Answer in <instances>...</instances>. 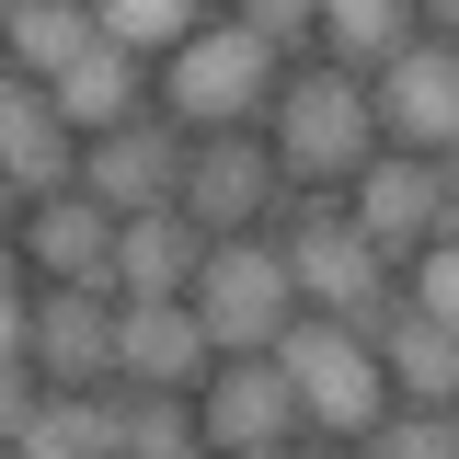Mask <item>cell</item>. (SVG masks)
Segmentation results:
<instances>
[{
    "mask_svg": "<svg viewBox=\"0 0 459 459\" xmlns=\"http://www.w3.org/2000/svg\"><path fill=\"white\" fill-rule=\"evenodd\" d=\"M276 92H287V47H276V35H253L241 12L195 23V35L161 57V115H184L195 138H230V126H276Z\"/></svg>",
    "mask_w": 459,
    "mask_h": 459,
    "instance_id": "obj_1",
    "label": "cell"
},
{
    "mask_svg": "<svg viewBox=\"0 0 459 459\" xmlns=\"http://www.w3.org/2000/svg\"><path fill=\"white\" fill-rule=\"evenodd\" d=\"M276 161H287V184H310V195H356V172L379 161L391 138H379V104H368V81L356 69H287V92H276Z\"/></svg>",
    "mask_w": 459,
    "mask_h": 459,
    "instance_id": "obj_2",
    "label": "cell"
},
{
    "mask_svg": "<svg viewBox=\"0 0 459 459\" xmlns=\"http://www.w3.org/2000/svg\"><path fill=\"white\" fill-rule=\"evenodd\" d=\"M276 368H287V391H299V413H310V437H344V448H368V437L402 413L391 356L356 333V322H322V310H299V322H287V344H276Z\"/></svg>",
    "mask_w": 459,
    "mask_h": 459,
    "instance_id": "obj_3",
    "label": "cell"
},
{
    "mask_svg": "<svg viewBox=\"0 0 459 459\" xmlns=\"http://www.w3.org/2000/svg\"><path fill=\"white\" fill-rule=\"evenodd\" d=\"M287 276H299V299H310V310H322V322H368V310H379V299H391V264H379V241H368V230H356V207H344V195H310V184H299V195H287Z\"/></svg>",
    "mask_w": 459,
    "mask_h": 459,
    "instance_id": "obj_4",
    "label": "cell"
},
{
    "mask_svg": "<svg viewBox=\"0 0 459 459\" xmlns=\"http://www.w3.org/2000/svg\"><path fill=\"white\" fill-rule=\"evenodd\" d=\"M12 356L47 368V391H115V379H126V299H115V287L12 299Z\"/></svg>",
    "mask_w": 459,
    "mask_h": 459,
    "instance_id": "obj_5",
    "label": "cell"
},
{
    "mask_svg": "<svg viewBox=\"0 0 459 459\" xmlns=\"http://www.w3.org/2000/svg\"><path fill=\"white\" fill-rule=\"evenodd\" d=\"M195 310H207L219 356H276L287 322H299L310 299H299V276H287L276 241H219V253H207V276H195Z\"/></svg>",
    "mask_w": 459,
    "mask_h": 459,
    "instance_id": "obj_6",
    "label": "cell"
},
{
    "mask_svg": "<svg viewBox=\"0 0 459 459\" xmlns=\"http://www.w3.org/2000/svg\"><path fill=\"white\" fill-rule=\"evenodd\" d=\"M287 161L264 126H230V138H195V172H184V219L207 230V241H241V230L287 219Z\"/></svg>",
    "mask_w": 459,
    "mask_h": 459,
    "instance_id": "obj_7",
    "label": "cell"
},
{
    "mask_svg": "<svg viewBox=\"0 0 459 459\" xmlns=\"http://www.w3.org/2000/svg\"><path fill=\"white\" fill-rule=\"evenodd\" d=\"M184 172H195V126L161 115V104H138L115 138H92L81 195H104L115 219H150V207H184Z\"/></svg>",
    "mask_w": 459,
    "mask_h": 459,
    "instance_id": "obj_8",
    "label": "cell"
},
{
    "mask_svg": "<svg viewBox=\"0 0 459 459\" xmlns=\"http://www.w3.org/2000/svg\"><path fill=\"white\" fill-rule=\"evenodd\" d=\"M344 207H356V230H368V241H379V264H391V276H413V253H437V241H448V172L425 161V150H379V161L356 172V195H344Z\"/></svg>",
    "mask_w": 459,
    "mask_h": 459,
    "instance_id": "obj_9",
    "label": "cell"
},
{
    "mask_svg": "<svg viewBox=\"0 0 459 459\" xmlns=\"http://www.w3.org/2000/svg\"><path fill=\"white\" fill-rule=\"evenodd\" d=\"M12 459H126V379L115 391H47V368L12 356Z\"/></svg>",
    "mask_w": 459,
    "mask_h": 459,
    "instance_id": "obj_10",
    "label": "cell"
},
{
    "mask_svg": "<svg viewBox=\"0 0 459 459\" xmlns=\"http://www.w3.org/2000/svg\"><path fill=\"white\" fill-rule=\"evenodd\" d=\"M195 402H207V448L219 459H299L310 448V413H299V391H287L276 356H230Z\"/></svg>",
    "mask_w": 459,
    "mask_h": 459,
    "instance_id": "obj_11",
    "label": "cell"
},
{
    "mask_svg": "<svg viewBox=\"0 0 459 459\" xmlns=\"http://www.w3.org/2000/svg\"><path fill=\"white\" fill-rule=\"evenodd\" d=\"M368 104H379V138H391V150L448 161V150H459V47H448V35H413V47L368 81Z\"/></svg>",
    "mask_w": 459,
    "mask_h": 459,
    "instance_id": "obj_12",
    "label": "cell"
},
{
    "mask_svg": "<svg viewBox=\"0 0 459 459\" xmlns=\"http://www.w3.org/2000/svg\"><path fill=\"white\" fill-rule=\"evenodd\" d=\"M81 161H92V138L57 115V92L47 81H12V92H0V172H12V195L47 207V195L81 184Z\"/></svg>",
    "mask_w": 459,
    "mask_h": 459,
    "instance_id": "obj_13",
    "label": "cell"
},
{
    "mask_svg": "<svg viewBox=\"0 0 459 459\" xmlns=\"http://www.w3.org/2000/svg\"><path fill=\"white\" fill-rule=\"evenodd\" d=\"M115 241H126V219L81 184L23 207V264H47V287H115Z\"/></svg>",
    "mask_w": 459,
    "mask_h": 459,
    "instance_id": "obj_14",
    "label": "cell"
},
{
    "mask_svg": "<svg viewBox=\"0 0 459 459\" xmlns=\"http://www.w3.org/2000/svg\"><path fill=\"white\" fill-rule=\"evenodd\" d=\"M230 356L207 333V310L195 299H126V379L138 391H207Z\"/></svg>",
    "mask_w": 459,
    "mask_h": 459,
    "instance_id": "obj_15",
    "label": "cell"
},
{
    "mask_svg": "<svg viewBox=\"0 0 459 459\" xmlns=\"http://www.w3.org/2000/svg\"><path fill=\"white\" fill-rule=\"evenodd\" d=\"M207 253L219 241L184 219V207H150V219H126V241H115V299H195Z\"/></svg>",
    "mask_w": 459,
    "mask_h": 459,
    "instance_id": "obj_16",
    "label": "cell"
},
{
    "mask_svg": "<svg viewBox=\"0 0 459 459\" xmlns=\"http://www.w3.org/2000/svg\"><path fill=\"white\" fill-rule=\"evenodd\" d=\"M92 47H115L92 0H12V81H69Z\"/></svg>",
    "mask_w": 459,
    "mask_h": 459,
    "instance_id": "obj_17",
    "label": "cell"
},
{
    "mask_svg": "<svg viewBox=\"0 0 459 459\" xmlns=\"http://www.w3.org/2000/svg\"><path fill=\"white\" fill-rule=\"evenodd\" d=\"M413 35H425V12H413V0H322V57L356 69V81H379Z\"/></svg>",
    "mask_w": 459,
    "mask_h": 459,
    "instance_id": "obj_18",
    "label": "cell"
},
{
    "mask_svg": "<svg viewBox=\"0 0 459 459\" xmlns=\"http://www.w3.org/2000/svg\"><path fill=\"white\" fill-rule=\"evenodd\" d=\"M379 356H391V391L402 402H448V413H459V333L437 322V310L402 299V322L379 333Z\"/></svg>",
    "mask_w": 459,
    "mask_h": 459,
    "instance_id": "obj_19",
    "label": "cell"
},
{
    "mask_svg": "<svg viewBox=\"0 0 459 459\" xmlns=\"http://www.w3.org/2000/svg\"><path fill=\"white\" fill-rule=\"evenodd\" d=\"M47 92H57V115H69L81 138H115V126L138 115V47H92L69 81H47Z\"/></svg>",
    "mask_w": 459,
    "mask_h": 459,
    "instance_id": "obj_20",
    "label": "cell"
},
{
    "mask_svg": "<svg viewBox=\"0 0 459 459\" xmlns=\"http://www.w3.org/2000/svg\"><path fill=\"white\" fill-rule=\"evenodd\" d=\"M126 459H219L207 448V402L195 391H138V379H126Z\"/></svg>",
    "mask_w": 459,
    "mask_h": 459,
    "instance_id": "obj_21",
    "label": "cell"
},
{
    "mask_svg": "<svg viewBox=\"0 0 459 459\" xmlns=\"http://www.w3.org/2000/svg\"><path fill=\"white\" fill-rule=\"evenodd\" d=\"M92 12H104V35H115V47H138V57H150V47L172 57L195 23H207V0H92Z\"/></svg>",
    "mask_w": 459,
    "mask_h": 459,
    "instance_id": "obj_22",
    "label": "cell"
},
{
    "mask_svg": "<svg viewBox=\"0 0 459 459\" xmlns=\"http://www.w3.org/2000/svg\"><path fill=\"white\" fill-rule=\"evenodd\" d=\"M368 459H459V413L448 402H402L391 425L368 437Z\"/></svg>",
    "mask_w": 459,
    "mask_h": 459,
    "instance_id": "obj_23",
    "label": "cell"
},
{
    "mask_svg": "<svg viewBox=\"0 0 459 459\" xmlns=\"http://www.w3.org/2000/svg\"><path fill=\"white\" fill-rule=\"evenodd\" d=\"M402 287H413V310H437V322L459 333V230L437 241V253H413V276H402Z\"/></svg>",
    "mask_w": 459,
    "mask_h": 459,
    "instance_id": "obj_24",
    "label": "cell"
},
{
    "mask_svg": "<svg viewBox=\"0 0 459 459\" xmlns=\"http://www.w3.org/2000/svg\"><path fill=\"white\" fill-rule=\"evenodd\" d=\"M253 35H276V47H322V0H230Z\"/></svg>",
    "mask_w": 459,
    "mask_h": 459,
    "instance_id": "obj_25",
    "label": "cell"
},
{
    "mask_svg": "<svg viewBox=\"0 0 459 459\" xmlns=\"http://www.w3.org/2000/svg\"><path fill=\"white\" fill-rule=\"evenodd\" d=\"M413 12H425V35H448V47H459V0H413Z\"/></svg>",
    "mask_w": 459,
    "mask_h": 459,
    "instance_id": "obj_26",
    "label": "cell"
},
{
    "mask_svg": "<svg viewBox=\"0 0 459 459\" xmlns=\"http://www.w3.org/2000/svg\"><path fill=\"white\" fill-rule=\"evenodd\" d=\"M299 459H368V448H344V437H310V448H299Z\"/></svg>",
    "mask_w": 459,
    "mask_h": 459,
    "instance_id": "obj_27",
    "label": "cell"
},
{
    "mask_svg": "<svg viewBox=\"0 0 459 459\" xmlns=\"http://www.w3.org/2000/svg\"><path fill=\"white\" fill-rule=\"evenodd\" d=\"M437 172H448V219H459V150H448V161H437Z\"/></svg>",
    "mask_w": 459,
    "mask_h": 459,
    "instance_id": "obj_28",
    "label": "cell"
}]
</instances>
